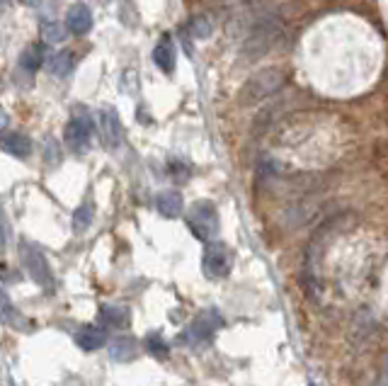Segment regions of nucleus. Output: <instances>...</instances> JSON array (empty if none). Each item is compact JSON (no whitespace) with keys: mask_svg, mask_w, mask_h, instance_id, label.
<instances>
[{"mask_svg":"<svg viewBox=\"0 0 388 386\" xmlns=\"http://www.w3.org/2000/svg\"><path fill=\"white\" fill-rule=\"evenodd\" d=\"M281 32H284V22L279 17H265V20H260L250 30L246 44H243V56L248 61H255V58L265 56L277 41H279Z\"/></svg>","mask_w":388,"mask_h":386,"instance_id":"1","label":"nucleus"},{"mask_svg":"<svg viewBox=\"0 0 388 386\" xmlns=\"http://www.w3.org/2000/svg\"><path fill=\"white\" fill-rule=\"evenodd\" d=\"M284 85V73L279 68H265V71H257L250 81L246 83V88L240 93V103L243 105H255L262 103L265 98L274 95L277 90H281Z\"/></svg>","mask_w":388,"mask_h":386,"instance_id":"2","label":"nucleus"},{"mask_svg":"<svg viewBox=\"0 0 388 386\" xmlns=\"http://www.w3.org/2000/svg\"><path fill=\"white\" fill-rule=\"evenodd\" d=\"M187 224L194 236L200 238V241L209 243V241H214L216 231H219V214H216L211 202H197V204L189 209Z\"/></svg>","mask_w":388,"mask_h":386,"instance_id":"3","label":"nucleus"},{"mask_svg":"<svg viewBox=\"0 0 388 386\" xmlns=\"http://www.w3.org/2000/svg\"><path fill=\"white\" fill-rule=\"evenodd\" d=\"M20 257H22V265H25L27 275H30L39 287H52L54 284L52 268H49V260H46V255L41 253V248L36 246V243H30V241L22 243Z\"/></svg>","mask_w":388,"mask_h":386,"instance_id":"4","label":"nucleus"},{"mask_svg":"<svg viewBox=\"0 0 388 386\" xmlns=\"http://www.w3.org/2000/svg\"><path fill=\"white\" fill-rule=\"evenodd\" d=\"M221 325H224L221 314H216V311H202V314L189 323L187 333H184V340H187L192 347L209 345L211 340H214V333Z\"/></svg>","mask_w":388,"mask_h":386,"instance_id":"5","label":"nucleus"},{"mask_svg":"<svg viewBox=\"0 0 388 386\" xmlns=\"http://www.w3.org/2000/svg\"><path fill=\"white\" fill-rule=\"evenodd\" d=\"M204 275L209 279H221L230 272V253L224 243L219 241H209L204 250Z\"/></svg>","mask_w":388,"mask_h":386,"instance_id":"6","label":"nucleus"},{"mask_svg":"<svg viewBox=\"0 0 388 386\" xmlns=\"http://www.w3.org/2000/svg\"><path fill=\"white\" fill-rule=\"evenodd\" d=\"M63 139H66L68 149L85 151L92 139L90 117H87V114H76V117H71V122L66 124V134H63Z\"/></svg>","mask_w":388,"mask_h":386,"instance_id":"7","label":"nucleus"},{"mask_svg":"<svg viewBox=\"0 0 388 386\" xmlns=\"http://www.w3.org/2000/svg\"><path fill=\"white\" fill-rule=\"evenodd\" d=\"M0 151L15 156V158H27L32 156V141L30 136L20 131H0Z\"/></svg>","mask_w":388,"mask_h":386,"instance_id":"8","label":"nucleus"},{"mask_svg":"<svg viewBox=\"0 0 388 386\" xmlns=\"http://www.w3.org/2000/svg\"><path fill=\"white\" fill-rule=\"evenodd\" d=\"M100 131H103V139L109 149H117L122 144V119L114 109H105L100 114Z\"/></svg>","mask_w":388,"mask_h":386,"instance_id":"9","label":"nucleus"},{"mask_svg":"<svg viewBox=\"0 0 388 386\" xmlns=\"http://www.w3.org/2000/svg\"><path fill=\"white\" fill-rule=\"evenodd\" d=\"M66 27L68 32H73V34L83 36L87 34V32L92 30V12L87 6H83V3H76V6L68 10L66 15Z\"/></svg>","mask_w":388,"mask_h":386,"instance_id":"10","label":"nucleus"},{"mask_svg":"<svg viewBox=\"0 0 388 386\" xmlns=\"http://www.w3.org/2000/svg\"><path fill=\"white\" fill-rule=\"evenodd\" d=\"M155 209H158L160 217H165V219H177L180 214H182V209H184L182 195H180L177 190L158 192V197H155Z\"/></svg>","mask_w":388,"mask_h":386,"instance_id":"11","label":"nucleus"},{"mask_svg":"<svg viewBox=\"0 0 388 386\" xmlns=\"http://www.w3.org/2000/svg\"><path fill=\"white\" fill-rule=\"evenodd\" d=\"M153 61L163 73H173L175 71V44H173V39H170L168 34L160 36V41L155 44Z\"/></svg>","mask_w":388,"mask_h":386,"instance_id":"12","label":"nucleus"},{"mask_svg":"<svg viewBox=\"0 0 388 386\" xmlns=\"http://www.w3.org/2000/svg\"><path fill=\"white\" fill-rule=\"evenodd\" d=\"M76 343L87 352L100 350V347L107 345V330L97 328V325H85V328H80V333L76 335Z\"/></svg>","mask_w":388,"mask_h":386,"instance_id":"13","label":"nucleus"},{"mask_svg":"<svg viewBox=\"0 0 388 386\" xmlns=\"http://www.w3.org/2000/svg\"><path fill=\"white\" fill-rule=\"evenodd\" d=\"M46 68H49L56 78H66L68 73L76 68V56H73V52H68V49H61V52H56V54L49 56Z\"/></svg>","mask_w":388,"mask_h":386,"instance_id":"14","label":"nucleus"},{"mask_svg":"<svg viewBox=\"0 0 388 386\" xmlns=\"http://www.w3.org/2000/svg\"><path fill=\"white\" fill-rule=\"evenodd\" d=\"M0 321H3V323H8V325H12V328H17V330H22V328H25V323H27L25 316L15 309V304H12L10 297H8L3 289H0Z\"/></svg>","mask_w":388,"mask_h":386,"instance_id":"15","label":"nucleus"},{"mask_svg":"<svg viewBox=\"0 0 388 386\" xmlns=\"http://www.w3.org/2000/svg\"><path fill=\"white\" fill-rule=\"evenodd\" d=\"M100 321H103L105 325H127L129 309L119 304H105V306H100Z\"/></svg>","mask_w":388,"mask_h":386,"instance_id":"16","label":"nucleus"},{"mask_svg":"<svg viewBox=\"0 0 388 386\" xmlns=\"http://www.w3.org/2000/svg\"><path fill=\"white\" fill-rule=\"evenodd\" d=\"M109 352H112V357H114V360H119V362L133 360V355H136V340L117 338L112 345H109Z\"/></svg>","mask_w":388,"mask_h":386,"instance_id":"17","label":"nucleus"},{"mask_svg":"<svg viewBox=\"0 0 388 386\" xmlns=\"http://www.w3.org/2000/svg\"><path fill=\"white\" fill-rule=\"evenodd\" d=\"M92 217H95V206H92V202H83V204L76 209V214H73V228H76V233L85 231V228L92 224Z\"/></svg>","mask_w":388,"mask_h":386,"instance_id":"18","label":"nucleus"},{"mask_svg":"<svg viewBox=\"0 0 388 386\" xmlns=\"http://www.w3.org/2000/svg\"><path fill=\"white\" fill-rule=\"evenodd\" d=\"M41 61H44V52H41L39 44L27 47L25 54H22V58H20V63L27 68V71H36V68H41Z\"/></svg>","mask_w":388,"mask_h":386,"instance_id":"19","label":"nucleus"},{"mask_svg":"<svg viewBox=\"0 0 388 386\" xmlns=\"http://www.w3.org/2000/svg\"><path fill=\"white\" fill-rule=\"evenodd\" d=\"M66 27H61L58 22H46L41 27V39L49 41V44H61V41H66Z\"/></svg>","mask_w":388,"mask_h":386,"instance_id":"20","label":"nucleus"},{"mask_svg":"<svg viewBox=\"0 0 388 386\" xmlns=\"http://www.w3.org/2000/svg\"><path fill=\"white\" fill-rule=\"evenodd\" d=\"M189 30H192L194 39H206L211 34V30H214V25H211V20L206 15H197L189 22Z\"/></svg>","mask_w":388,"mask_h":386,"instance_id":"21","label":"nucleus"},{"mask_svg":"<svg viewBox=\"0 0 388 386\" xmlns=\"http://www.w3.org/2000/svg\"><path fill=\"white\" fill-rule=\"evenodd\" d=\"M146 345H149L151 355H153V357H158V360H165V357L170 355L168 345H165V340L160 338V335H151V338L146 340Z\"/></svg>","mask_w":388,"mask_h":386,"instance_id":"22","label":"nucleus"},{"mask_svg":"<svg viewBox=\"0 0 388 386\" xmlns=\"http://www.w3.org/2000/svg\"><path fill=\"white\" fill-rule=\"evenodd\" d=\"M170 175H173L177 182H187L189 180V168L182 163V160H173V163H170Z\"/></svg>","mask_w":388,"mask_h":386,"instance_id":"23","label":"nucleus"},{"mask_svg":"<svg viewBox=\"0 0 388 386\" xmlns=\"http://www.w3.org/2000/svg\"><path fill=\"white\" fill-rule=\"evenodd\" d=\"M8 238H10V224H8L6 209H3V202H0V246H8Z\"/></svg>","mask_w":388,"mask_h":386,"instance_id":"24","label":"nucleus"},{"mask_svg":"<svg viewBox=\"0 0 388 386\" xmlns=\"http://www.w3.org/2000/svg\"><path fill=\"white\" fill-rule=\"evenodd\" d=\"M6 124H8V114L3 112V107H0V129L6 127Z\"/></svg>","mask_w":388,"mask_h":386,"instance_id":"25","label":"nucleus"},{"mask_svg":"<svg viewBox=\"0 0 388 386\" xmlns=\"http://www.w3.org/2000/svg\"><path fill=\"white\" fill-rule=\"evenodd\" d=\"M22 3H25V6H30V8H36L41 3V0H22Z\"/></svg>","mask_w":388,"mask_h":386,"instance_id":"26","label":"nucleus"},{"mask_svg":"<svg viewBox=\"0 0 388 386\" xmlns=\"http://www.w3.org/2000/svg\"><path fill=\"white\" fill-rule=\"evenodd\" d=\"M6 8H8V0H0V12L6 10Z\"/></svg>","mask_w":388,"mask_h":386,"instance_id":"27","label":"nucleus"},{"mask_svg":"<svg viewBox=\"0 0 388 386\" xmlns=\"http://www.w3.org/2000/svg\"><path fill=\"white\" fill-rule=\"evenodd\" d=\"M311 386H316V384H311Z\"/></svg>","mask_w":388,"mask_h":386,"instance_id":"28","label":"nucleus"}]
</instances>
